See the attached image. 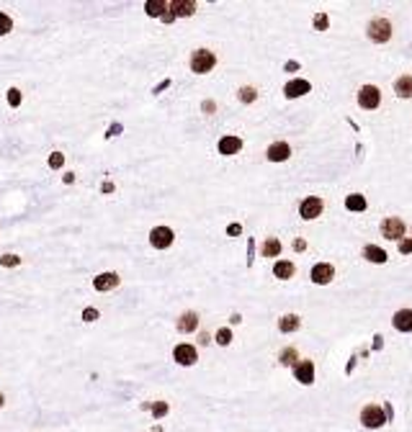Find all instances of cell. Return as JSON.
Returning a JSON list of instances; mask_svg holds the SVG:
<instances>
[{
    "instance_id": "cell-1",
    "label": "cell",
    "mask_w": 412,
    "mask_h": 432,
    "mask_svg": "<svg viewBox=\"0 0 412 432\" xmlns=\"http://www.w3.org/2000/svg\"><path fill=\"white\" fill-rule=\"evenodd\" d=\"M214 65H217V57H214V52H209V49H196V52L191 54V70H193L196 75L212 72Z\"/></svg>"
},
{
    "instance_id": "cell-2",
    "label": "cell",
    "mask_w": 412,
    "mask_h": 432,
    "mask_svg": "<svg viewBox=\"0 0 412 432\" xmlns=\"http://www.w3.org/2000/svg\"><path fill=\"white\" fill-rule=\"evenodd\" d=\"M366 34H368V39H371L373 44H384V42L391 39V24H389L386 18H371Z\"/></svg>"
},
{
    "instance_id": "cell-3",
    "label": "cell",
    "mask_w": 412,
    "mask_h": 432,
    "mask_svg": "<svg viewBox=\"0 0 412 432\" xmlns=\"http://www.w3.org/2000/svg\"><path fill=\"white\" fill-rule=\"evenodd\" d=\"M386 411L381 409V406H376V404H368L363 411H361V424L363 427H368V429H379V427H384L386 424Z\"/></svg>"
},
{
    "instance_id": "cell-4",
    "label": "cell",
    "mask_w": 412,
    "mask_h": 432,
    "mask_svg": "<svg viewBox=\"0 0 412 432\" xmlns=\"http://www.w3.org/2000/svg\"><path fill=\"white\" fill-rule=\"evenodd\" d=\"M379 103H381V90L376 85H363L358 93V106L373 111V108H379Z\"/></svg>"
},
{
    "instance_id": "cell-5",
    "label": "cell",
    "mask_w": 412,
    "mask_h": 432,
    "mask_svg": "<svg viewBox=\"0 0 412 432\" xmlns=\"http://www.w3.org/2000/svg\"><path fill=\"white\" fill-rule=\"evenodd\" d=\"M173 240H175V234H173L170 227H155V229L149 232V245H152L155 250H167V247L173 245Z\"/></svg>"
},
{
    "instance_id": "cell-6",
    "label": "cell",
    "mask_w": 412,
    "mask_h": 432,
    "mask_svg": "<svg viewBox=\"0 0 412 432\" xmlns=\"http://www.w3.org/2000/svg\"><path fill=\"white\" fill-rule=\"evenodd\" d=\"M381 234L386 240H404V222L397 219V216H389V219L381 222Z\"/></svg>"
},
{
    "instance_id": "cell-7",
    "label": "cell",
    "mask_w": 412,
    "mask_h": 432,
    "mask_svg": "<svg viewBox=\"0 0 412 432\" xmlns=\"http://www.w3.org/2000/svg\"><path fill=\"white\" fill-rule=\"evenodd\" d=\"M322 201L317 198V195H309V198H304L302 201V206H299V213H302V219H307V222H312V219H317V216L322 213Z\"/></svg>"
},
{
    "instance_id": "cell-8",
    "label": "cell",
    "mask_w": 412,
    "mask_h": 432,
    "mask_svg": "<svg viewBox=\"0 0 412 432\" xmlns=\"http://www.w3.org/2000/svg\"><path fill=\"white\" fill-rule=\"evenodd\" d=\"M173 360L178 363V365H193L196 360H198V352H196V347L193 345H175V350H173Z\"/></svg>"
},
{
    "instance_id": "cell-9",
    "label": "cell",
    "mask_w": 412,
    "mask_h": 432,
    "mask_svg": "<svg viewBox=\"0 0 412 432\" xmlns=\"http://www.w3.org/2000/svg\"><path fill=\"white\" fill-rule=\"evenodd\" d=\"M119 283H121L119 273H101V276H96V278H93V288H96V291H101V293L114 291Z\"/></svg>"
},
{
    "instance_id": "cell-10",
    "label": "cell",
    "mask_w": 412,
    "mask_h": 432,
    "mask_svg": "<svg viewBox=\"0 0 412 432\" xmlns=\"http://www.w3.org/2000/svg\"><path fill=\"white\" fill-rule=\"evenodd\" d=\"M294 376H296L299 383L309 386V383L314 381V363H312V360H299V363L294 365Z\"/></svg>"
},
{
    "instance_id": "cell-11",
    "label": "cell",
    "mask_w": 412,
    "mask_h": 432,
    "mask_svg": "<svg viewBox=\"0 0 412 432\" xmlns=\"http://www.w3.org/2000/svg\"><path fill=\"white\" fill-rule=\"evenodd\" d=\"M332 276H335V268H332V265H327V263H320V265H314V268H312V281H314L317 286L330 283V281H332Z\"/></svg>"
},
{
    "instance_id": "cell-12",
    "label": "cell",
    "mask_w": 412,
    "mask_h": 432,
    "mask_svg": "<svg viewBox=\"0 0 412 432\" xmlns=\"http://www.w3.org/2000/svg\"><path fill=\"white\" fill-rule=\"evenodd\" d=\"M289 157H291V147L286 142H276V144L268 147V160L271 162H286Z\"/></svg>"
},
{
    "instance_id": "cell-13",
    "label": "cell",
    "mask_w": 412,
    "mask_h": 432,
    "mask_svg": "<svg viewBox=\"0 0 412 432\" xmlns=\"http://www.w3.org/2000/svg\"><path fill=\"white\" fill-rule=\"evenodd\" d=\"M175 18H183V16H193V11H196V3L193 0H173L170 3V8H167Z\"/></svg>"
},
{
    "instance_id": "cell-14",
    "label": "cell",
    "mask_w": 412,
    "mask_h": 432,
    "mask_svg": "<svg viewBox=\"0 0 412 432\" xmlns=\"http://www.w3.org/2000/svg\"><path fill=\"white\" fill-rule=\"evenodd\" d=\"M391 324H394V329H399V332H412V309H399V311L394 314Z\"/></svg>"
},
{
    "instance_id": "cell-15",
    "label": "cell",
    "mask_w": 412,
    "mask_h": 432,
    "mask_svg": "<svg viewBox=\"0 0 412 432\" xmlns=\"http://www.w3.org/2000/svg\"><path fill=\"white\" fill-rule=\"evenodd\" d=\"M242 149V139L240 136H222L219 139V154H237Z\"/></svg>"
},
{
    "instance_id": "cell-16",
    "label": "cell",
    "mask_w": 412,
    "mask_h": 432,
    "mask_svg": "<svg viewBox=\"0 0 412 432\" xmlns=\"http://www.w3.org/2000/svg\"><path fill=\"white\" fill-rule=\"evenodd\" d=\"M309 83L307 80H291V83H286V88H284V93H286V98H302L304 93H309Z\"/></svg>"
},
{
    "instance_id": "cell-17",
    "label": "cell",
    "mask_w": 412,
    "mask_h": 432,
    "mask_svg": "<svg viewBox=\"0 0 412 432\" xmlns=\"http://www.w3.org/2000/svg\"><path fill=\"white\" fill-rule=\"evenodd\" d=\"M196 327H198V314H196V311L180 314V319H178V332L188 335V332H196Z\"/></svg>"
},
{
    "instance_id": "cell-18",
    "label": "cell",
    "mask_w": 412,
    "mask_h": 432,
    "mask_svg": "<svg viewBox=\"0 0 412 432\" xmlns=\"http://www.w3.org/2000/svg\"><path fill=\"white\" fill-rule=\"evenodd\" d=\"M167 3L165 0H147L144 3V11H147V16H152V18H162L165 13H167Z\"/></svg>"
},
{
    "instance_id": "cell-19",
    "label": "cell",
    "mask_w": 412,
    "mask_h": 432,
    "mask_svg": "<svg viewBox=\"0 0 412 432\" xmlns=\"http://www.w3.org/2000/svg\"><path fill=\"white\" fill-rule=\"evenodd\" d=\"M394 93L399 98H412V77L409 75H402L394 80Z\"/></svg>"
},
{
    "instance_id": "cell-20",
    "label": "cell",
    "mask_w": 412,
    "mask_h": 432,
    "mask_svg": "<svg viewBox=\"0 0 412 432\" xmlns=\"http://www.w3.org/2000/svg\"><path fill=\"white\" fill-rule=\"evenodd\" d=\"M363 258H366L368 263H376V265L386 263V252H384L381 247H376V245H366V247H363Z\"/></svg>"
},
{
    "instance_id": "cell-21",
    "label": "cell",
    "mask_w": 412,
    "mask_h": 432,
    "mask_svg": "<svg viewBox=\"0 0 412 432\" xmlns=\"http://www.w3.org/2000/svg\"><path fill=\"white\" fill-rule=\"evenodd\" d=\"M273 276H276V278H281V281L291 278V276H294V263H289V260H278V263L273 265Z\"/></svg>"
},
{
    "instance_id": "cell-22",
    "label": "cell",
    "mask_w": 412,
    "mask_h": 432,
    "mask_svg": "<svg viewBox=\"0 0 412 432\" xmlns=\"http://www.w3.org/2000/svg\"><path fill=\"white\" fill-rule=\"evenodd\" d=\"M281 255V242L276 237H268L263 242V258H278Z\"/></svg>"
},
{
    "instance_id": "cell-23",
    "label": "cell",
    "mask_w": 412,
    "mask_h": 432,
    "mask_svg": "<svg viewBox=\"0 0 412 432\" xmlns=\"http://www.w3.org/2000/svg\"><path fill=\"white\" fill-rule=\"evenodd\" d=\"M299 324H302V319H299L296 314H286V317L278 322V329H281V332H296Z\"/></svg>"
},
{
    "instance_id": "cell-24",
    "label": "cell",
    "mask_w": 412,
    "mask_h": 432,
    "mask_svg": "<svg viewBox=\"0 0 412 432\" xmlns=\"http://www.w3.org/2000/svg\"><path fill=\"white\" fill-rule=\"evenodd\" d=\"M345 208H348V211H363V208H366V198H363L361 193H350V195L345 198Z\"/></svg>"
},
{
    "instance_id": "cell-25",
    "label": "cell",
    "mask_w": 412,
    "mask_h": 432,
    "mask_svg": "<svg viewBox=\"0 0 412 432\" xmlns=\"http://www.w3.org/2000/svg\"><path fill=\"white\" fill-rule=\"evenodd\" d=\"M6 101H8V106H11V108H18V106H21V101H24V93H21V88H8V93H6Z\"/></svg>"
},
{
    "instance_id": "cell-26",
    "label": "cell",
    "mask_w": 412,
    "mask_h": 432,
    "mask_svg": "<svg viewBox=\"0 0 412 432\" xmlns=\"http://www.w3.org/2000/svg\"><path fill=\"white\" fill-rule=\"evenodd\" d=\"M278 360H281V365H296V363H299V355H296L294 347H286V350L278 355Z\"/></svg>"
},
{
    "instance_id": "cell-27",
    "label": "cell",
    "mask_w": 412,
    "mask_h": 432,
    "mask_svg": "<svg viewBox=\"0 0 412 432\" xmlns=\"http://www.w3.org/2000/svg\"><path fill=\"white\" fill-rule=\"evenodd\" d=\"M0 265H3V268H18L21 265V255H13V252L0 255Z\"/></svg>"
},
{
    "instance_id": "cell-28",
    "label": "cell",
    "mask_w": 412,
    "mask_h": 432,
    "mask_svg": "<svg viewBox=\"0 0 412 432\" xmlns=\"http://www.w3.org/2000/svg\"><path fill=\"white\" fill-rule=\"evenodd\" d=\"M13 31V18L8 13H0V36H8Z\"/></svg>"
},
{
    "instance_id": "cell-29",
    "label": "cell",
    "mask_w": 412,
    "mask_h": 432,
    "mask_svg": "<svg viewBox=\"0 0 412 432\" xmlns=\"http://www.w3.org/2000/svg\"><path fill=\"white\" fill-rule=\"evenodd\" d=\"M237 95H240V101H242V103H253V101L258 98V90H255V88H250V85H245V88H240V93H237Z\"/></svg>"
},
{
    "instance_id": "cell-30",
    "label": "cell",
    "mask_w": 412,
    "mask_h": 432,
    "mask_svg": "<svg viewBox=\"0 0 412 432\" xmlns=\"http://www.w3.org/2000/svg\"><path fill=\"white\" fill-rule=\"evenodd\" d=\"M149 411H152V417H155V419H162V417L170 411V406H167V401H155Z\"/></svg>"
},
{
    "instance_id": "cell-31",
    "label": "cell",
    "mask_w": 412,
    "mask_h": 432,
    "mask_svg": "<svg viewBox=\"0 0 412 432\" xmlns=\"http://www.w3.org/2000/svg\"><path fill=\"white\" fill-rule=\"evenodd\" d=\"M47 165H49L52 170H62V165H65V154H62V152H52Z\"/></svg>"
},
{
    "instance_id": "cell-32",
    "label": "cell",
    "mask_w": 412,
    "mask_h": 432,
    "mask_svg": "<svg viewBox=\"0 0 412 432\" xmlns=\"http://www.w3.org/2000/svg\"><path fill=\"white\" fill-rule=\"evenodd\" d=\"M217 342H219L222 347H227V345L232 342V332H230L227 327H224V329H219V332H217Z\"/></svg>"
},
{
    "instance_id": "cell-33",
    "label": "cell",
    "mask_w": 412,
    "mask_h": 432,
    "mask_svg": "<svg viewBox=\"0 0 412 432\" xmlns=\"http://www.w3.org/2000/svg\"><path fill=\"white\" fill-rule=\"evenodd\" d=\"M327 24H330V21H327L325 13H317V16H314V29H317V31H327Z\"/></svg>"
},
{
    "instance_id": "cell-34",
    "label": "cell",
    "mask_w": 412,
    "mask_h": 432,
    "mask_svg": "<svg viewBox=\"0 0 412 432\" xmlns=\"http://www.w3.org/2000/svg\"><path fill=\"white\" fill-rule=\"evenodd\" d=\"M96 319H98V309H93V306L83 309V322H96Z\"/></svg>"
},
{
    "instance_id": "cell-35",
    "label": "cell",
    "mask_w": 412,
    "mask_h": 432,
    "mask_svg": "<svg viewBox=\"0 0 412 432\" xmlns=\"http://www.w3.org/2000/svg\"><path fill=\"white\" fill-rule=\"evenodd\" d=\"M399 252H402V255H409V252H412V240H399Z\"/></svg>"
},
{
    "instance_id": "cell-36",
    "label": "cell",
    "mask_w": 412,
    "mask_h": 432,
    "mask_svg": "<svg viewBox=\"0 0 412 432\" xmlns=\"http://www.w3.org/2000/svg\"><path fill=\"white\" fill-rule=\"evenodd\" d=\"M121 129H124V126H121V124H111V129H108V131H106V139H114V136H116V134H119V131H121Z\"/></svg>"
},
{
    "instance_id": "cell-37",
    "label": "cell",
    "mask_w": 412,
    "mask_h": 432,
    "mask_svg": "<svg viewBox=\"0 0 412 432\" xmlns=\"http://www.w3.org/2000/svg\"><path fill=\"white\" fill-rule=\"evenodd\" d=\"M240 232H242V227H240V224H230V227H227V234H230V237H237Z\"/></svg>"
},
{
    "instance_id": "cell-38",
    "label": "cell",
    "mask_w": 412,
    "mask_h": 432,
    "mask_svg": "<svg viewBox=\"0 0 412 432\" xmlns=\"http://www.w3.org/2000/svg\"><path fill=\"white\" fill-rule=\"evenodd\" d=\"M101 190H103V193H114V190H116V185H114L111 180H106V183L101 185Z\"/></svg>"
},
{
    "instance_id": "cell-39",
    "label": "cell",
    "mask_w": 412,
    "mask_h": 432,
    "mask_svg": "<svg viewBox=\"0 0 412 432\" xmlns=\"http://www.w3.org/2000/svg\"><path fill=\"white\" fill-rule=\"evenodd\" d=\"M165 88H170V80H162V83H160V85H157V88H155V90H152V93H155V95H157V93H162V90H165Z\"/></svg>"
},
{
    "instance_id": "cell-40",
    "label": "cell",
    "mask_w": 412,
    "mask_h": 432,
    "mask_svg": "<svg viewBox=\"0 0 412 432\" xmlns=\"http://www.w3.org/2000/svg\"><path fill=\"white\" fill-rule=\"evenodd\" d=\"M62 180H65L67 185H72V183H75V172H65V175H62Z\"/></svg>"
},
{
    "instance_id": "cell-41",
    "label": "cell",
    "mask_w": 412,
    "mask_h": 432,
    "mask_svg": "<svg viewBox=\"0 0 412 432\" xmlns=\"http://www.w3.org/2000/svg\"><path fill=\"white\" fill-rule=\"evenodd\" d=\"M304 247H307V242H304V240H294V250H296V252H299V250H304Z\"/></svg>"
},
{
    "instance_id": "cell-42",
    "label": "cell",
    "mask_w": 412,
    "mask_h": 432,
    "mask_svg": "<svg viewBox=\"0 0 412 432\" xmlns=\"http://www.w3.org/2000/svg\"><path fill=\"white\" fill-rule=\"evenodd\" d=\"M162 21H165V24H173V21H175V16H173V13H170V11H167V13H165V16H162Z\"/></svg>"
},
{
    "instance_id": "cell-43",
    "label": "cell",
    "mask_w": 412,
    "mask_h": 432,
    "mask_svg": "<svg viewBox=\"0 0 412 432\" xmlns=\"http://www.w3.org/2000/svg\"><path fill=\"white\" fill-rule=\"evenodd\" d=\"M6 406V394H0V409Z\"/></svg>"
},
{
    "instance_id": "cell-44",
    "label": "cell",
    "mask_w": 412,
    "mask_h": 432,
    "mask_svg": "<svg viewBox=\"0 0 412 432\" xmlns=\"http://www.w3.org/2000/svg\"><path fill=\"white\" fill-rule=\"evenodd\" d=\"M152 432H162V427H160V424H157V427H152Z\"/></svg>"
}]
</instances>
